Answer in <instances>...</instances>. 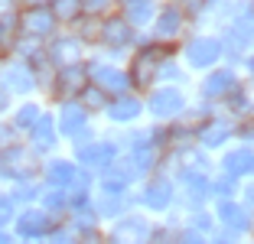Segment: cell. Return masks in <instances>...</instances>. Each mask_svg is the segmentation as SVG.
<instances>
[{
    "mask_svg": "<svg viewBox=\"0 0 254 244\" xmlns=\"http://www.w3.org/2000/svg\"><path fill=\"white\" fill-rule=\"evenodd\" d=\"M82 10L88 16H108L111 10H118V0H82Z\"/></svg>",
    "mask_w": 254,
    "mask_h": 244,
    "instance_id": "36",
    "label": "cell"
},
{
    "mask_svg": "<svg viewBox=\"0 0 254 244\" xmlns=\"http://www.w3.org/2000/svg\"><path fill=\"white\" fill-rule=\"evenodd\" d=\"M189 81H192V75L186 72V65L180 62V56H176V52H173V56H166L163 65H160L157 85H183V88H186Z\"/></svg>",
    "mask_w": 254,
    "mask_h": 244,
    "instance_id": "30",
    "label": "cell"
},
{
    "mask_svg": "<svg viewBox=\"0 0 254 244\" xmlns=\"http://www.w3.org/2000/svg\"><path fill=\"white\" fill-rule=\"evenodd\" d=\"M88 85H91V78H88V65H85V62L62 65V68H56L53 85H49L43 101L49 104V108H53V104H62V101H78Z\"/></svg>",
    "mask_w": 254,
    "mask_h": 244,
    "instance_id": "11",
    "label": "cell"
},
{
    "mask_svg": "<svg viewBox=\"0 0 254 244\" xmlns=\"http://www.w3.org/2000/svg\"><path fill=\"white\" fill-rule=\"evenodd\" d=\"M238 199L245 202L248 208H254V176H248L245 183H241V192H238Z\"/></svg>",
    "mask_w": 254,
    "mask_h": 244,
    "instance_id": "39",
    "label": "cell"
},
{
    "mask_svg": "<svg viewBox=\"0 0 254 244\" xmlns=\"http://www.w3.org/2000/svg\"><path fill=\"white\" fill-rule=\"evenodd\" d=\"M140 179H143V173L134 166V160L127 153H121L111 166H105L95 176V185L98 189H108V192H134L137 185H140Z\"/></svg>",
    "mask_w": 254,
    "mask_h": 244,
    "instance_id": "16",
    "label": "cell"
},
{
    "mask_svg": "<svg viewBox=\"0 0 254 244\" xmlns=\"http://www.w3.org/2000/svg\"><path fill=\"white\" fill-rule=\"evenodd\" d=\"M39 166H43V160H39V156L26 147V140H20V137L10 140L7 147L0 150V173H3L7 185L23 183V179H39Z\"/></svg>",
    "mask_w": 254,
    "mask_h": 244,
    "instance_id": "9",
    "label": "cell"
},
{
    "mask_svg": "<svg viewBox=\"0 0 254 244\" xmlns=\"http://www.w3.org/2000/svg\"><path fill=\"white\" fill-rule=\"evenodd\" d=\"M212 215H215V225H222L232 235H241V231L251 228V208L241 199H215L212 202Z\"/></svg>",
    "mask_w": 254,
    "mask_h": 244,
    "instance_id": "24",
    "label": "cell"
},
{
    "mask_svg": "<svg viewBox=\"0 0 254 244\" xmlns=\"http://www.w3.org/2000/svg\"><path fill=\"white\" fill-rule=\"evenodd\" d=\"M251 176H254V163H251Z\"/></svg>",
    "mask_w": 254,
    "mask_h": 244,
    "instance_id": "46",
    "label": "cell"
},
{
    "mask_svg": "<svg viewBox=\"0 0 254 244\" xmlns=\"http://www.w3.org/2000/svg\"><path fill=\"white\" fill-rule=\"evenodd\" d=\"M241 75H245L248 81H254V43H251V49H248L245 62H241Z\"/></svg>",
    "mask_w": 254,
    "mask_h": 244,
    "instance_id": "40",
    "label": "cell"
},
{
    "mask_svg": "<svg viewBox=\"0 0 254 244\" xmlns=\"http://www.w3.org/2000/svg\"><path fill=\"white\" fill-rule=\"evenodd\" d=\"M53 114H56V124H59L62 143H65L68 150L82 147V143H88L91 137H98V118L85 108L82 101L53 104Z\"/></svg>",
    "mask_w": 254,
    "mask_h": 244,
    "instance_id": "5",
    "label": "cell"
},
{
    "mask_svg": "<svg viewBox=\"0 0 254 244\" xmlns=\"http://www.w3.org/2000/svg\"><path fill=\"white\" fill-rule=\"evenodd\" d=\"M241 183L232 176H222V173H212V202L215 199H238Z\"/></svg>",
    "mask_w": 254,
    "mask_h": 244,
    "instance_id": "32",
    "label": "cell"
},
{
    "mask_svg": "<svg viewBox=\"0 0 254 244\" xmlns=\"http://www.w3.org/2000/svg\"><path fill=\"white\" fill-rule=\"evenodd\" d=\"M75 244H111V241H108V231H101V225H98V228L78 231V235H75Z\"/></svg>",
    "mask_w": 254,
    "mask_h": 244,
    "instance_id": "38",
    "label": "cell"
},
{
    "mask_svg": "<svg viewBox=\"0 0 254 244\" xmlns=\"http://www.w3.org/2000/svg\"><path fill=\"white\" fill-rule=\"evenodd\" d=\"M251 225H254V218H251Z\"/></svg>",
    "mask_w": 254,
    "mask_h": 244,
    "instance_id": "47",
    "label": "cell"
},
{
    "mask_svg": "<svg viewBox=\"0 0 254 244\" xmlns=\"http://www.w3.org/2000/svg\"><path fill=\"white\" fill-rule=\"evenodd\" d=\"M173 46H163V43H153V39L143 36L134 49L127 52L124 59V68H127V78H130V91L137 95H147L160 78V65H163L166 56H173Z\"/></svg>",
    "mask_w": 254,
    "mask_h": 244,
    "instance_id": "1",
    "label": "cell"
},
{
    "mask_svg": "<svg viewBox=\"0 0 254 244\" xmlns=\"http://www.w3.org/2000/svg\"><path fill=\"white\" fill-rule=\"evenodd\" d=\"M56 218L46 215L39 205H26V208H16V218H13V235L23 238V241H46V235L56 228Z\"/></svg>",
    "mask_w": 254,
    "mask_h": 244,
    "instance_id": "20",
    "label": "cell"
},
{
    "mask_svg": "<svg viewBox=\"0 0 254 244\" xmlns=\"http://www.w3.org/2000/svg\"><path fill=\"white\" fill-rule=\"evenodd\" d=\"M235 143L254 147V114H245V118L235 121Z\"/></svg>",
    "mask_w": 254,
    "mask_h": 244,
    "instance_id": "34",
    "label": "cell"
},
{
    "mask_svg": "<svg viewBox=\"0 0 254 244\" xmlns=\"http://www.w3.org/2000/svg\"><path fill=\"white\" fill-rule=\"evenodd\" d=\"M143 39V33H137L118 10H111L108 16H101V26H98V43L91 52L105 56V59H114V62H124L127 52L134 49L137 43Z\"/></svg>",
    "mask_w": 254,
    "mask_h": 244,
    "instance_id": "3",
    "label": "cell"
},
{
    "mask_svg": "<svg viewBox=\"0 0 254 244\" xmlns=\"http://www.w3.org/2000/svg\"><path fill=\"white\" fill-rule=\"evenodd\" d=\"M157 10H160V0H118V13L124 16L137 33H143V36H147Z\"/></svg>",
    "mask_w": 254,
    "mask_h": 244,
    "instance_id": "27",
    "label": "cell"
},
{
    "mask_svg": "<svg viewBox=\"0 0 254 244\" xmlns=\"http://www.w3.org/2000/svg\"><path fill=\"white\" fill-rule=\"evenodd\" d=\"M26 140V147L33 150V153L39 156V160H46V156H53V153H62V133H59V124H56V114H53V108L46 104V111H43V118L33 124V130L23 137Z\"/></svg>",
    "mask_w": 254,
    "mask_h": 244,
    "instance_id": "17",
    "label": "cell"
},
{
    "mask_svg": "<svg viewBox=\"0 0 254 244\" xmlns=\"http://www.w3.org/2000/svg\"><path fill=\"white\" fill-rule=\"evenodd\" d=\"M0 85L7 88V95L13 101L20 98H39V81H36V72L26 59L20 56H3L0 59Z\"/></svg>",
    "mask_w": 254,
    "mask_h": 244,
    "instance_id": "12",
    "label": "cell"
},
{
    "mask_svg": "<svg viewBox=\"0 0 254 244\" xmlns=\"http://www.w3.org/2000/svg\"><path fill=\"white\" fill-rule=\"evenodd\" d=\"M46 56L53 59L56 68H62V65H72V62H85L88 59V46L75 36L72 30H59L49 43H46Z\"/></svg>",
    "mask_w": 254,
    "mask_h": 244,
    "instance_id": "23",
    "label": "cell"
},
{
    "mask_svg": "<svg viewBox=\"0 0 254 244\" xmlns=\"http://www.w3.org/2000/svg\"><path fill=\"white\" fill-rule=\"evenodd\" d=\"M176 56H180V62L186 65L189 75H202V72H209V68H215V65L225 62V43H222L218 33L195 30L180 43Z\"/></svg>",
    "mask_w": 254,
    "mask_h": 244,
    "instance_id": "2",
    "label": "cell"
},
{
    "mask_svg": "<svg viewBox=\"0 0 254 244\" xmlns=\"http://www.w3.org/2000/svg\"><path fill=\"white\" fill-rule=\"evenodd\" d=\"M134 202L140 212L150 215H166L173 205H176V183L166 170H157L150 176L140 179V185L134 189Z\"/></svg>",
    "mask_w": 254,
    "mask_h": 244,
    "instance_id": "7",
    "label": "cell"
},
{
    "mask_svg": "<svg viewBox=\"0 0 254 244\" xmlns=\"http://www.w3.org/2000/svg\"><path fill=\"white\" fill-rule=\"evenodd\" d=\"M176 244H205V235H195V231H180Z\"/></svg>",
    "mask_w": 254,
    "mask_h": 244,
    "instance_id": "42",
    "label": "cell"
},
{
    "mask_svg": "<svg viewBox=\"0 0 254 244\" xmlns=\"http://www.w3.org/2000/svg\"><path fill=\"white\" fill-rule=\"evenodd\" d=\"M68 153H72V160L78 163L82 170H88V173L98 176L105 166H111V163L124 153V147H121V140H118L114 130H105V133L98 130V137H91V140L82 143V147H72Z\"/></svg>",
    "mask_w": 254,
    "mask_h": 244,
    "instance_id": "8",
    "label": "cell"
},
{
    "mask_svg": "<svg viewBox=\"0 0 254 244\" xmlns=\"http://www.w3.org/2000/svg\"><path fill=\"white\" fill-rule=\"evenodd\" d=\"M251 163H254V147H248V143H228L222 153H215V173L245 183L251 176Z\"/></svg>",
    "mask_w": 254,
    "mask_h": 244,
    "instance_id": "22",
    "label": "cell"
},
{
    "mask_svg": "<svg viewBox=\"0 0 254 244\" xmlns=\"http://www.w3.org/2000/svg\"><path fill=\"white\" fill-rule=\"evenodd\" d=\"M98 26H101V16H88V13H85L82 20L72 26V33L82 39L85 46H88V52L95 49V43H98Z\"/></svg>",
    "mask_w": 254,
    "mask_h": 244,
    "instance_id": "31",
    "label": "cell"
},
{
    "mask_svg": "<svg viewBox=\"0 0 254 244\" xmlns=\"http://www.w3.org/2000/svg\"><path fill=\"white\" fill-rule=\"evenodd\" d=\"M150 228H153V225H150L147 212L130 208V212H124L121 218H114V222H111L108 241H111V244H147Z\"/></svg>",
    "mask_w": 254,
    "mask_h": 244,
    "instance_id": "19",
    "label": "cell"
},
{
    "mask_svg": "<svg viewBox=\"0 0 254 244\" xmlns=\"http://www.w3.org/2000/svg\"><path fill=\"white\" fill-rule=\"evenodd\" d=\"M43 111H46V101H43V98H20V101H13V108H10V114H7L10 130H13L16 137L23 140V137L33 130V124L43 118Z\"/></svg>",
    "mask_w": 254,
    "mask_h": 244,
    "instance_id": "26",
    "label": "cell"
},
{
    "mask_svg": "<svg viewBox=\"0 0 254 244\" xmlns=\"http://www.w3.org/2000/svg\"><path fill=\"white\" fill-rule=\"evenodd\" d=\"M16 26H20V36L36 39V43H49V39L62 30L59 23H56V16L49 13L46 3H39V7H20Z\"/></svg>",
    "mask_w": 254,
    "mask_h": 244,
    "instance_id": "18",
    "label": "cell"
},
{
    "mask_svg": "<svg viewBox=\"0 0 254 244\" xmlns=\"http://www.w3.org/2000/svg\"><path fill=\"white\" fill-rule=\"evenodd\" d=\"M13 218H16V202L10 199L7 189H0V228L13 225Z\"/></svg>",
    "mask_w": 254,
    "mask_h": 244,
    "instance_id": "35",
    "label": "cell"
},
{
    "mask_svg": "<svg viewBox=\"0 0 254 244\" xmlns=\"http://www.w3.org/2000/svg\"><path fill=\"white\" fill-rule=\"evenodd\" d=\"M195 127V147L205 150V153H222L228 143H235V118H228V114L215 111L209 114V118H202Z\"/></svg>",
    "mask_w": 254,
    "mask_h": 244,
    "instance_id": "14",
    "label": "cell"
},
{
    "mask_svg": "<svg viewBox=\"0 0 254 244\" xmlns=\"http://www.w3.org/2000/svg\"><path fill=\"white\" fill-rule=\"evenodd\" d=\"M189 33H192V23H189V13L183 10V3L180 0H163L153 23H150V30H147V39L180 49V43Z\"/></svg>",
    "mask_w": 254,
    "mask_h": 244,
    "instance_id": "6",
    "label": "cell"
},
{
    "mask_svg": "<svg viewBox=\"0 0 254 244\" xmlns=\"http://www.w3.org/2000/svg\"><path fill=\"white\" fill-rule=\"evenodd\" d=\"M20 13V0H0V20L3 16H16Z\"/></svg>",
    "mask_w": 254,
    "mask_h": 244,
    "instance_id": "41",
    "label": "cell"
},
{
    "mask_svg": "<svg viewBox=\"0 0 254 244\" xmlns=\"http://www.w3.org/2000/svg\"><path fill=\"white\" fill-rule=\"evenodd\" d=\"M192 95L183 85H153L143 95V111H147L150 124H173L189 111Z\"/></svg>",
    "mask_w": 254,
    "mask_h": 244,
    "instance_id": "4",
    "label": "cell"
},
{
    "mask_svg": "<svg viewBox=\"0 0 254 244\" xmlns=\"http://www.w3.org/2000/svg\"><path fill=\"white\" fill-rule=\"evenodd\" d=\"M0 244H13V235L7 228H0Z\"/></svg>",
    "mask_w": 254,
    "mask_h": 244,
    "instance_id": "44",
    "label": "cell"
},
{
    "mask_svg": "<svg viewBox=\"0 0 254 244\" xmlns=\"http://www.w3.org/2000/svg\"><path fill=\"white\" fill-rule=\"evenodd\" d=\"M46 244H75V231L68 228L65 222H59L49 235H46Z\"/></svg>",
    "mask_w": 254,
    "mask_h": 244,
    "instance_id": "37",
    "label": "cell"
},
{
    "mask_svg": "<svg viewBox=\"0 0 254 244\" xmlns=\"http://www.w3.org/2000/svg\"><path fill=\"white\" fill-rule=\"evenodd\" d=\"M241 81V68H235V65H215V68H209V72H202L199 78H195V91H192V98L195 101H205V104H212V108H218V104L228 98V91L235 88Z\"/></svg>",
    "mask_w": 254,
    "mask_h": 244,
    "instance_id": "10",
    "label": "cell"
},
{
    "mask_svg": "<svg viewBox=\"0 0 254 244\" xmlns=\"http://www.w3.org/2000/svg\"><path fill=\"white\" fill-rule=\"evenodd\" d=\"M101 121H105L108 130H127V127H134V124H143V121H147L143 95H137V91L114 95L111 101H108V108L101 111Z\"/></svg>",
    "mask_w": 254,
    "mask_h": 244,
    "instance_id": "15",
    "label": "cell"
},
{
    "mask_svg": "<svg viewBox=\"0 0 254 244\" xmlns=\"http://www.w3.org/2000/svg\"><path fill=\"white\" fill-rule=\"evenodd\" d=\"M78 101H82L85 108H88V111L95 114L98 121H101V111L108 108V101H111V95H105V91L98 88V85H88V88L82 91V98H78Z\"/></svg>",
    "mask_w": 254,
    "mask_h": 244,
    "instance_id": "33",
    "label": "cell"
},
{
    "mask_svg": "<svg viewBox=\"0 0 254 244\" xmlns=\"http://www.w3.org/2000/svg\"><path fill=\"white\" fill-rule=\"evenodd\" d=\"M46 7H49V13L56 16V23H59L62 30H72L75 23H78V20L85 16L82 0H49Z\"/></svg>",
    "mask_w": 254,
    "mask_h": 244,
    "instance_id": "29",
    "label": "cell"
},
{
    "mask_svg": "<svg viewBox=\"0 0 254 244\" xmlns=\"http://www.w3.org/2000/svg\"><path fill=\"white\" fill-rule=\"evenodd\" d=\"M85 65H88L91 85H98V88L105 91V95L114 98V95H124V91H130V78H127L124 62H114V59L98 56V52H88Z\"/></svg>",
    "mask_w": 254,
    "mask_h": 244,
    "instance_id": "13",
    "label": "cell"
},
{
    "mask_svg": "<svg viewBox=\"0 0 254 244\" xmlns=\"http://www.w3.org/2000/svg\"><path fill=\"white\" fill-rule=\"evenodd\" d=\"M78 173H82V166L72 160V153H53L39 166V183L49 185V189H68Z\"/></svg>",
    "mask_w": 254,
    "mask_h": 244,
    "instance_id": "21",
    "label": "cell"
},
{
    "mask_svg": "<svg viewBox=\"0 0 254 244\" xmlns=\"http://www.w3.org/2000/svg\"><path fill=\"white\" fill-rule=\"evenodd\" d=\"M10 108H13V98H10V95H7V88L0 85V121L10 114Z\"/></svg>",
    "mask_w": 254,
    "mask_h": 244,
    "instance_id": "43",
    "label": "cell"
},
{
    "mask_svg": "<svg viewBox=\"0 0 254 244\" xmlns=\"http://www.w3.org/2000/svg\"><path fill=\"white\" fill-rule=\"evenodd\" d=\"M0 189H7V179H3V173H0Z\"/></svg>",
    "mask_w": 254,
    "mask_h": 244,
    "instance_id": "45",
    "label": "cell"
},
{
    "mask_svg": "<svg viewBox=\"0 0 254 244\" xmlns=\"http://www.w3.org/2000/svg\"><path fill=\"white\" fill-rule=\"evenodd\" d=\"M91 208H95L98 222H114V218H121L124 212L137 208V202H134V192H108V189H98L95 185Z\"/></svg>",
    "mask_w": 254,
    "mask_h": 244,
    "instance_id": "25",
    "label": "cell"
},
{
    "mask_svg": "<svg viewBox=\"0 0 254 244\" xmlns=\"http://www.w3.org/2000/svg\"><path fill=\"white\" fill-rule=\"evenodd\" d=\"M36 205L43 208L46 215H53L56 222H65L68 218V195H65V189H49V185H43Z\"/></svg>",
    "mask_w": 254,
    "mask_h": 244,
    "instance_id": "28",
    "label": "cell"
}]
</instances>
